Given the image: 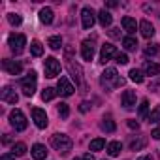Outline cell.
Wrapping results in <instances>:
<instances>
[{"label": "cell", "mask_w": 160, "mask_h": 160, "mask_svg": "<svg viewBox=\"0 0 160 160\" xmlns=\"http://www.w3.org/2000/svg\"><path fill=\"white\" fill-rule=\"evenodd\" d=\"M53 19H55V13H53L51 8H42V10H40V21H42L43 25H51Z\"/></svg>", "instance_id": "d6986e66"}, {"label": "cell", "mask_w": 160, "mask_h": 160, "mask_svg": "<svg viewBox=\"0 0 160 160\" xmlns=\"http://www.w3.org/2000/svg\"><path fill=\"white\" fill-rule=\"evenodd\" d=\"M147 145V139L145 138H139V139H134L132 143H130V149L132 151H139V149H143Z\"/></svg>", "instance_id": "d6a6232c"}, {"label": "cell", "mask_w": 160, "mask_h": 160, "mask_svg": "<svg viewBox=\"0 0 160 160\" xmlns=\"http://www.w3.org/2000/svg\"><path fill=\"white\" fill-rule=\"evenodd\" d=\"M68 70H70L72 77L75 79L77 83H81V81H83V72H81V68H79L77 64H73V58H68Z\"/></svg>", "instance_id": "5bb4252c"}, {"label": "cell", "mask_w": 160, "mask_h": 160, "mask_svg": "<svg viewBox=\"0 0 160 160\" xmlns=\"http://www.w3.org/2000/svg\"><path fill=\"white\" fill-rule=\"evenodd\" d=\"M121 151H122V143H121V141H111V143H108V154H109V156H119Z\"/></svg>", "instance_id": "7402d4cb"}, {"label": "cell", "mask_w": 160, "mask_h": 160, "mask_svg": "<svg viewBox=\"0 0 160 160\" xmlns=\"http://www.w3.org/2000/svg\"><path fill=\"white\" fill-rule=\"evenodd\" d=\"M158 53H160V47H158L156 43H149V45L145 47V55H147V57H156Z\"/></svg>", "instance_id": "1f68e13d"}, {"label": "cell", "mask_w": 160, "mask_h": 160, "mask_svg": "<svg viewBox=\"0 0 160 160\" xmlns=\"http://www.w3.org/2000/svg\"><path fill=\"white\" fill-rule=\"evenodd\" d=\"M130 79L134 83H143V73H141V70H138V68H134V70H130Z\"/></svg>", "instance_id": "4dcf8cb0"}, {"label": "cell", "mask_w": 160, "mask_h": 160, "mask_svg": "<svg viewBox=\"0 0 160 160\" xmlns=\"http://www.w3.org/2000/svg\"><path fill=\"white\" fill-rule=\"evenodd\" d=\"M138 113H139V119H147L149 117V100H141Z\"/></svg>", "instance_id": "83f0119b"}, {"label": "cell", "mask_w": 160, "mask_h": 160, "mask_svg": "<svg viewBox=\"0 0 160 160\" xmlns=\"http://www.w3.org/2000/svg\"><path fill=\"white\" fill-rule=\"evenodd\" d=\"M100 83H102L104 89L111 91V89H115V87H121V85L124 83V79L119 77V73H117L115 68H106V72H104L102 77H100Z\"/></svg>", "instance_id": "6da1fadb"}, {"label": "cell", "mask_w": 160, "mask_h": 160, "mask_svg": "<svg viewBox=\"0 0 160 160\" xmlns=\"http://www.w3.org/2000/svg\"><path fill=\"white\" fill-rule=\"evenodd\" d=\"M143 72H145L147 75H151V77L160 75V64H158V62H151V60H147V62L143 64Z\"/></svg>", "instance_id": "ac0fdd59"}, {"label": "cell", "mask_w": 160, "mask_h": 160, "mask_svg": "<svg viewBox=\"0 0 160 160\" xmlns=\"http://www.w3.org/2000/svg\"><path fill=\"white\" fill-rule=\"evenodd\" d=\"M43 70H45V77H57L60 73V62L55 57H47L43 62Z\"/></svg>", "instance_id": "8992f818"}, {"label": "cell", "mask_w": 160, "mask_h": 160, "mask_svg": "<svg viewBox=\"0 0 160 160\" xmlns=\"http://www.w3.org/2000/svg\"><path fill=\"white\" fill-rule=\"evenodd\" d=\"M0 160H15V154L13 152H6V154H2V158Z\"/></svg>", "instance_id": "f35d334b"}, {"label": "cell", "mask_w": 160, "mask_h": 160, "mask_svg": "<svg viewBox=\"0 0 160 160\" xmlns=\"http://www.w3.org/2000/svg\"><path fill=\"white\" fill-rule=\"evenodd\" d=\"M32 158H34V160H45V158H47V149H45V145H42V143L32 145Z\"/></svg>", "instance_id": "2e32d148"}, {"label": "cell", "mask_w": 160, "mask_h": 160, "mask_svg": "<svg viewBox=\"0 0 160 160\" xmlns=\"http://www.w3.org/2000/svg\"><path fill=\"white\" fill-rule=\"evenodd\" d=\"M81 57L85 60H92L94 58V40H85L81 43Z\"/></svg>", "instance_id": "8fae6325"}, {"label": "cell", "mask_w": 160, "mask_h": 160, "mask_svg": "<svg viewBox=\"0 0 160 160\" xmlns=\"http://www.w3.org/2000/svg\"><path fill=\"white\" fill-rule=\"evenodd\" d=\"M128 126H130V128H132V130H138V128H139V124H138V122H136V121H132V119H130V121H128Z\"/></svg>", "instance_id": "60d3db41"}, {"label": "cell", "mask_w": 160, "mask_h": 160, "mask_svg": "<svg viewBox=\"0 0 160 160\" xmlns=\"http://www.w3.org/2000/svg\"><path fill=\"white\" fill-rule=\"evenodd\" d=\"M115 62H119V64H128V57H126V53H119V55L115 57Z\"/></svg>", "instance_id": "8d00e7d4"}, {"label": "cell", "mask_w": 160, "mask_h": 160, "mask_svg": "<svg viewBox=\"0 0 160 160\" xmlns=\"http://www.w3.org/2000/svg\"><path fill=\"white\" fill-rule=\"evenodd\" d=\"M73 160H79V158H73Z\"/></svg>", "instance_id": "bcb514c9"}, {"label": "cell", "mask_w": 160, "mask_h": 160, "mask_svg": "<svg viewBox=\"0 0 160 160\" xmlns=\"http://www.w3.org/2000/svg\"><path fill=\"white\" fill-rule=\"evenodd\" d=\"M115 128H117V124H115V121L111 119V115H106V117L102 119V130H106V132H115Z\"/></svg>", "instance_id": "603a6c76"}, {"label": "cell", "mask_w": 160, "mask_h": 160, "mask_svg": "<svg viewBox=\"0 0 160 160\" xmlns=\"http://www.w3.org/2000/svg\"><path fill=\"white\" fill-rule=\"evenodd\" d=\"M98 21H100V25H102V27H109V25L113 23V15L104 8V10H100V12H98Z\"/></svg>", "instance_id": "44dd1931"}, {"label": "cell", "mask_w": 160, "mask_h": 160, "mask_svg": "<svg viewBox=\"0 0 160 160\" xmlns=\"http://www.w3.org/2000/svg\"><path fill=\"white\" fill-rule=\"evenodd\" d=\"M30 53H32L34 57H42V55H43V45H42L38 40H34V42L30 43Z\"/></svg>", "instance_id": "d4e9b609"}, {"label": "cell", "mask_w": 160, "mask_h": 160, "mask_svg": "<svg viewBox=\"0 0 160 160\" xmlns=\"http://www.w3.org/2000/svg\"><path fill=\"white\" fill-rule=\"evenodd\" d=\"M2 68L10 73V75H19L21 73V62H15V60H10V58H4L2 60Z\"/></svg>", "instance_id": "7c38bea8"}, {"label": "cell", "mask_w": 160, "mask_h": 160, "mask_svg": "<svg viewBox=\"0 0 160 160\" xmlns=\"http://www.w3.org/2000/svg\"><path fill=\"white\" fill-rule=\"evenodd\" d=\"M57 96V89H53V87H47V89H43V92H42V100L43 102H49V100H53Z\"/></svg>", "instance_id": "4316f807"}, {"label": "cell", "mask_w": 160, "mask_h": 160, "mask_svg": "<svg viewBox=\"0 0 160 160\" xmlns=\"http://www.w3.org/2000/svg\"><path fill=\"white\" fill-rule=\"evenodd\" d=\"M91 109V104L89 102H81V106H79V111H81V113H87Z\"/></svg>", "instance_id": "74e56055"}, {"label": "cell", "mask_w": 160, "mask_h": 160, "mask_svg": "<svg viewBox=\"0 0 160 160\" xmlns=\"http://www.w3.org/2000/svg\"><path fill=\"white\" fill-rule=\"evenodd\" d=\"M138 160H152V156L151 154H145V156H139Z\"/></svg>", "instance_id": "ee69618b"}, {"label": "cell", "mask_w": 160, "mask_h": 160, "mask_svg": "<svg viewBox=\"0 0 160 160\" xmlns=\"http://www.w3.org/2000/svg\"><path fill=\"white\" fill-rule=\"evenodd\" d=\"M122 106H124L126 109L136 108V92H134V91H124V92H122Z\"/></svg>", "instance_id": "9a60e30c"}, {"label": "cell", "mask_w": 160, "mask_h": 160, "mask_svg": "<svg viewBox=\"0 0 160 160\" xmlns=\"http://www.w3.org/2000/svg\"><path fill=\"white\" fill-rule=\"evenodd\" d=\"M94 21H96L94 10L89 8V6H85V8L81 10V25H83V28H85V30L92 28V27H94Z\"/></svg>", "instance_id": "52a82bcc"}, {"label": "cell", "mask_w": 160, "mask_h": 160, "mask_svg": "<svg viewBox=\"0 0 160 160\" xmlns=\"http://www.w3.org/2000/svg\"><path fill=\"white\" fill-rule=\"evenodd\" d=\"M8 21H10L12 25H15V27H19V25L23 23V17H21L19 13H10V15H8Z\"/></svg>", "instance_id": "e575fe53"}, {"label": "cell", "mask_w": 160, "mask_h": 160, "mask_svg": "<svg viewBox=\"0 0 160 160\" xmlns=\"http://www.w3.org/2000/svg\"><path fill=\"white\" fill-rule=\"evenodd\" d=\"M139 32H141L143 38H152V36H154V27H152L147 19H143V21L139 23Z\"/></svg>", "instance_id": "e0dca14e"}, {"label": "cell", "mask_w": 160, "mask_h": 160, "mask_svg": "<svg viewBox=\"0 0 160 160\" xmlns=\"http://www.w3.org/2000/svg\"><path fill=\"white\" fill-rule=\"evenodd\" d=\"M51 145H53L55 151H58L62 154H68L72 151V147H73V141L66 134H53L51 136Z\"/></svg>", "instance_id": "7a4b0ae2"}, {"label": "cell", "mask_w": 160, "mask_h": 160, "mask_svg": "<svg viewBox=\"0 0 160 160\" xmlns=\"http://www.w3.org/2000/svg\"><path fill=\"white\" fill-rule=\"evenodd\" d=\"M32 119H34V124H36L38 128H47V124H49L47 113H45L43 109H40V108H34V109H32Z\"/></svg>", "instance_id": "9c48e42d"}, {"label": "cell", "mask_w": 160, "mask_h": 160, "mask_svg": "<svg viewBox=\"0 0 160 160\" xmlns=\"http://www.w3.org/2000/svg\"><path fill=\"white\" fill-rule=\"evenodd\" d=\"M73 91H75V87L70 83V79H68L66 75H62V77L58 79V83H57V92H58L60 96H72Z\"/></svg>", "instance_id": "ba28073f"}, {"label": "cell", "mask_w": 160, "mask_h": 160, "mask_svg": "<svg viewBox=\"0 0 160 160\" xmlns=\"http://www.w3.org/2000/svg\"><path fill=\"white\" fill-rule=\"evenodd\" d=\"M122 28H124L128 34H134V32L139 28V25H138L136 19H132V17H122Z\"/></svg>", "instance_id": "ffe728a7"}, {"label": "cell", "mask_w": 160, "mask_h": 160, "mask_svg": "<svg viewBox=\"0 0 160 160\" xmlns=\"http://www.w3.org/2000/svg\"><path fill=\"white\" fill-rule=\"evenodd\" d=\"M12 152H13L15 156H23V154L27 152V145H25L23 141H19V143H13V147H12Z\"/></svg>", "instance_id": "f546056e"}, {"label": "cell", "mask_w": 160, "mask_h": 160, "mask_svg": "<svg viewBox=\"0 0 160 160\" xmlns=\"http://www.w3.org/2000/svg\"><path fill=\"white\" fill-rule=\"evenodd\" d=\"M8 43H10V49H12V53H13V55H21V53L25 51L27 38H25L23 34H12V36H10V40H8Z\"/></svg>", "instance_id": "277c9868"}, {"label": "cell", "mask_w": 160, "mask_h": 160, "mask_svg": "<svg viewBox=\"0 0 160 160\" xmlns=\"http://www.w3.org/2000/svg\"><path fill=\"white\" fill-rule=\"evenodd\" d=\"M58 115L62 117V119H68V115H70V108H68V104H60L58 106Z\"/></svg>", "instance_id": "d590c367"}, {"label": "cell", "mask_w": 160, "mask_h": 160, "mask_svg": "<svg viewBox=\"0 0 160 160\" xmlns=\"http://www.w3.org/2000/svg\"><path fill=\"white\" fill-rule=\"evenodd\" d=\"M149 122H154V124L160 122V106H156V108L151 111V115H149Z\"/></svg>", "instance_id": "836d02e7"}, {"label": "cell", "mask_w": 160, "mask_h": 160, "mask_svg": "<svg viewBox=\"0 0 160 160\" xmlns=\"http://www.w3.org/2000/svg\"><path fill=\"white\" fill-rule=\"evenodd\" d=\"M151 136H152L154 139H160V128H154V130L151 132Z\"/></svg>", "instance_id": "b9f144b4"}, {"label": "cell", "mask_w": 160, "mask_h": 160, "mask_svg": "<svg viewBox=\"0 0 160 160\" xmlns=\"http://www.w3.org/2000/svg\"><path fill=\"white\" fill-rule=\"evenodd\" d=\"M81 160H94V156L91 154V152H87V154H83V158Z\"/></svg>", "instance_id": "7bdbcfd3"}, {"label": "cell", "mask_w": 160, "mask_h": 160, "mask_svg": "<svg viewBox=\"0 0 160 160\" xmlns=\"http://www.w3.org/2000/svg\"><path fill=\"white\" fill-rule=\"evenodd\" d=\"M109 36H111V38H119V36H121V34H119V28H111V30H109Z\"/></svg>", "instance_id": "ab89813d"}, {"label": "cell", "mask_w": 160, "mask_h": 160, "mask_svg": "<svg viewBox=\"0 0 160 160\" xmlns=\"http://www.w3.org/2000/svg\"><path fill=\"white\" fill-rule=\"evenodd\" d=\"M36 72L34 70H30L23 79H21V91H23V94L25 96H32L34 92H36Z\"/></svg>", "instance_id": "3957f363"}, {"label": "cell", "mask_w": 160, "mask_h": 160, "mask_svg": "<svg viewBox=\"0 0 160 160\" xmlns=\"http://www.w3.org/2000/svg\"><path fill=\"white\" fill-rule=\"evenodd\" d=\"M122 45H124L126 51H136V49H138V40L132 38V36H126V38L122 40Z\"/></svg>", "instance_id": "cb8c5ba5"}, {"label": "cell", "mask_w": 160, "mask_h": 160, "mask_svg": "<svg viewBox=\"0 0 160 160\" xmlns=\"http://www.w3.org/2000/svg\"><path fill=\"white\" fill-rule=\"evenodd\" d=\"M47 43H49V47H51L53 51H58V49L62 47V38H60V36H51Z\"/></svg>", "instance_id": "484cf974"}, {"label": "cell", "mask_w": 160, "mask_h": 160, "mask_svg": "<svg viewBox=\"0 0 160 160\" xmlns=\"http://www.w3.org/2000/svg\"><path fill=\"white\" fill-rule=\"evenodd\" d=\"M119 53H117V49H115V45H111V43H104L102 45V51H100V62H109L113 57H117Z\"/></svg>", "instance_id": "30bf717a"}, {"label": "cell", "mask_w": 160, "mask_h": 160, "mask_svg": "<svg viewBox=\"0 0 160 160\" xmlns=\"http://www.w3.org/2000/svg\"><path fill=\"white\" fill-rule=\"evenodd\" d=\"M104 147H106V139H102V138L92 139V141H91V145H89V149H91V151H102Z\"/></svg>", "instance_id": "f1b7e54d"}, {"label": "cell", "mask_w": 160, "mask_h": 160, "mask_svg": "<svg viewBox=\"0 0 160 160\" xmlns=\"http://www.w3.org/2000/svg\"><path fill=\"white\" fill-rule=\"evenodd\" d=\"M10 122H12V126H13L17 132H23V130L27 128V117H25V113H23L21 109H13V111L10 113Z\"/></svg>", "instance_id": "5b68a950"}, {"label": "cell", "mask_w": 160, "mask_h": 160, "mask_svg": "<svg viewBox=\"0 0 160 160\" xmlns=\"http://www.w3.org/2000/svg\"><path fill=\"white\" fill-rule=\"evenodd\" d=\"M0 98H2V102H8V104H17V100H19L17 92L12 87H4L2 92H0Z\"/></svg>", "instance_id": "4fadbf2b"}, {"label": "cell", "mask_w": 160, "mask_h": 160, "mask_svg": "<svg viewBox=\"0 0 160 160\" xmlns=\"http://www.w3.org/2000/svg\"><path fill=\"white\" fill-rule=\"evenodd\" d=\"M106 6H108V8H115V6H117V2H115V0H111V2H108Z\"/></svg>", "instance_id": "f6af8a7d"}]
</instances>
